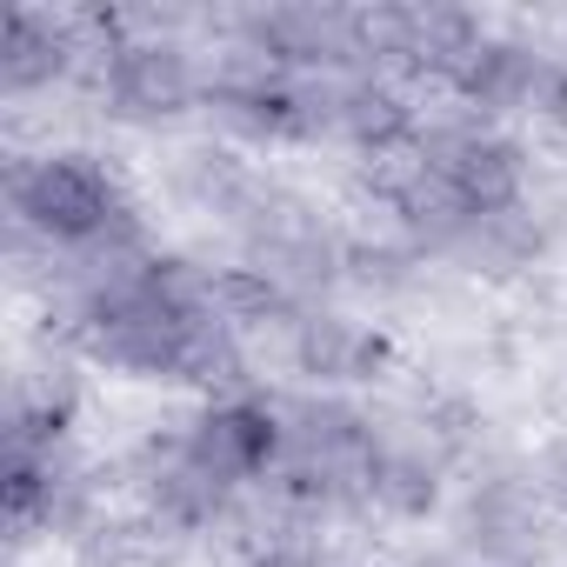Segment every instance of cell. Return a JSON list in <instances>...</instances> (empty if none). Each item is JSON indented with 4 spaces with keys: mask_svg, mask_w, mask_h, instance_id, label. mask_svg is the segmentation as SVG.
<instances>
[{
    "mask_svg": "<svg viewBox=\"0 0 567 567\" xmlns=\"http://www.w3.org/2000/svg\"><path fill=\"white\" fill-rule=\"evenodd\" d=\"M414 267H421L414 247L348 240V267H341V280H348V288H361V295H374V301H388V295H408V288H414Z\"/></svg>",
    "mask_w": 567,
    "mask_h": 567,
    "instance_id": "cell-17",
    "label": "cell"
},
{
    "mask_svg": "<svg viewBox=\"0 0 567 567\" xmlns=\"http://www.w3.org/2000/svg\"><path fill=\"white\" fill-rule=\"evenodd\" d=\"M421 161L474 207V214H494V207H520L527 200V147L474 114L461 121H434L421 127Z\"/></svg>",
    "mask_w": 567,
    "mask_h": 567,
    "instance_id": "cell-4",
    "label": "cell"
},
{
    "mask_svg": "<svg viewBox=\"0 0 567 567\" xmlns=\"http://www.w3.org/2000/svg\"><path fill=\"white\" fill-rule=\"evenodd\" d=\"M368 507L394 514V520H427L441 507V467L427 461V447L381 434L374 467H368Z\"/></svg>",
    "mask_w": 567,
    "mask_h": 567,
    "instance_id": "cell-15",
    "label": "cell"
},
{
    "mask_svg": "<svg viewBox=\"0 0 567 567\" xmlns=\"http://www.w3.org/2000/svg\"><path fill=\"white\" fill-rule=\"evenodd\" d=\"M8 214L61 254H154L127 181L101 154H14Z\"/></svg>",
    "mask_w": 567,
    "mask_h": 567,
    "instance_id": "cell-1",
    "label": "cell"
},
{
    "mask_svg": "<svg viewBox=\"0 0 567 567\" xmlns=\"http://www.w3.org/2000/svg\"><path fill=\"white\" fill-rule=\"evenodd\" d=\"M207 308L234 328V334H267V328H295L308 315V301H295L274 274L260 267H207Z\"/></svg>",
    "mask_w": 567,
    "mask_h": 567,
    "instance_id": "cell-14",
    "label": "cell"
},
{
    "mask_svg": "<svg viewBox=\"0 0 567 567\" xmlns=\"http://www.w3.org/2000/svg\"><path fill=\"white\" fill-rule=\"evenodd\" d=\"M288 354L295 368L315 381V388H354V381H374L388 368V334L354 321V315H334V308H308L295 328H288Z\"/></svg>",
    "mask_w": 567,
    "mask_h": 567,
    "instance_id": "cell-8",
    "label": "cell"
},
{
    "mask_svg": "<svg viewBox=\"0 0 567 567\" xmlns=\"http://www.w3.org/2000/svg\"><path fill=\"white\" fill-rule=\"evenodd\" d=\"M334 141L374 154H401L421 141V114L408 107V94L381 74H348L341 81V107H334Z\"/></svg>",
    "mask_w": 567,
    "mask_h": 567,
    "instance_id": "cell-11",
    "label": "cell"
},
{
    "mask_svg": "<svg viewBox=\"0 0 567 567\" xmlns=\"http://www.w3.org/2000/svg\"><path fill=\"white\" fill-rule=\"evenodd\" d=\"M461 540L474 554H487L494 567H527L540 554V507H534V487L514 481V474H494V481H474L467 507H461Z\"/></svg>",
    "mask_w": 567,
    "mask_h": 567,
    "instance_id": "cell-10",
    "label": "cell"
},
{
    "mask_svg": "<svg viewBox=\"0 0 567 567\" xmlns=\"http://www.w3.org/2000/svg\"><path fill=\"white\" fill-rule=\"evenodd\" d=\"M234 48L280 68V74H361L354 48V8H315V0H288V8H254L227 21Z\"/></svg>",
    "mask_w": 567,
    "mask_h": 567,
    "instance_id": "cell-3",
    "label": "cell"
},
{
    "mask_svg": "<svg viewBox=\"0 0 567 567\" xmlns=\"http://www.w3.org/2000/svg\"><path fill=\"white\" fill-rule=\"evenodd\" d=\"M94 514L87 467L61 447H8V534L28 547L34 534H74Z\"/></svg>",
    "mask_w": 567,
    "mask_h": 567,
    "instance_id": "cell-6",
    "label": "cell"
},
{
    "mask_svg": "<svg viewBox=\"0 0 567 567\" xmlns=\"http://www.w3.org/2000/svg\"><path fill=\"white\" fill-rule=\"evenodd\" d=\"M540 247H547V227H540V220H534V207L520 200V207H494V214H474V227L454 240V254H447V260H461L467 274L507 280V274L534 267V260H540Z\"/></svg>",
    "mask_w": 567,
    "mask_h": 567,
    "instance_id": "cell-13",
    "label": "cell"
},
{
    "mask_svg": "<svg viewBox=\"0 0 567 567\" xmlns=\"http://www.w3.org/2000/svg\"><path fill=\"white\" fill-rule=\"evenodd\" d=\"M74 21H81V14H74ZM81 34H87L81 74H87V87L107 101L114 121L161 127V121H181V114L207 94V81L194 74V54H187L181 41H107V34H94L87 21H81Z\"/></svg>",
    "mask_w": 567,
    "mask_h": 567,
    "instance_id": "cell-2",
    "label": "cell"
},
{
    "mask_svg": "<svg viewBox=\"0 0 567 567\" xmlns=\"http://www.w3.org/2000/svg\"><path fill=\"white\" fill-rule=\"evenodd\" d=\"M81 414V381L68 361H28L14 374V408H8V447H61Z\"/></svg>",
    "mask_w": 567,
    "mask_h": 567,
    "instance_id": "cell-12",
    "label": "cell"
},
{
    "mask_svg": "<svg viewBox=\"0 0 567 567\" xmlns=\"http://www.w3.org/2000/svg\"><path fill=\"white\" fill-rule=\"evenodd\" d=\"M134 487H141V501H147V520L167 527V534H200V527L227 520V514H234V494H240V487L214 481L207 467H194L181 434H167V441L154 434V441L134 454Z\"/></svg>",
    "mask_w": 567,
    "mask_h": 567,
    "instance_id": "cell-7",
    "label": "cell"
},
{
    "mask_svg": "<svg viewBox=\"0 0 567 567\" xmlns=\"http://www.w3.org/2000/svg\"><path fill=\"white\" fill-rule=\"evenodd\" d=\"M181 187H187V200L194 207H207V214H220L227 227H240L254 207H260V194L274 187V181H260L240 154H227V147H187L181 154Z\"/></svg>",
    "mask_w": 567,
    "mask_h": 567,
    "instance_id": "cell-16",
    "label": "cell"
},
{
    "mask_svg": "<svg viewBox=\"0 0 567 567\" xmlns=\"http://www.w3.org/2000/svg\"><path fill=\"white\" fill-rule=\"evenodd\" d=\"M187 461L207 467L227 487H260L288 447V427H280V401L274 394H234V401H207L187 427Z\"/></svg>",
    "mask_w": 567,
    "mask_h": 567,
    "instance_id": "cell-5",
    "label": "cell"
},
{
    "mask_svg": "<svg viewBox=\"0 0 567 567\" xmlns=\"http://www.w3.org/2000/svg\"><path fill=\"white\" fill-rule=\"evenodd\" d=\"M87 61V34L74 14H48V8H14L8 21V48H0V87L14 101L54 87L61 74H81Z\"/></svg>",
    "mask_w": 567,
    "mask_h": 567,
    "instance_id": "cell-9",
    "label": "cell"
},
{
    "mask_svg": "<svg viewBox=\"0 0 567 567\" xmlns=\"http://www.w3.org/2000/svg\"><path fill=\"white\" fill-rule=\"evenodd\" d=\"M547 487H554V494H560V507H567V454H554V461H547Z\"/></svg>",
    "mask_w": 567,
    "mask_h": 567,
    "instance_id": "cell-18",
    "label": "cell"
}]
</instances>
